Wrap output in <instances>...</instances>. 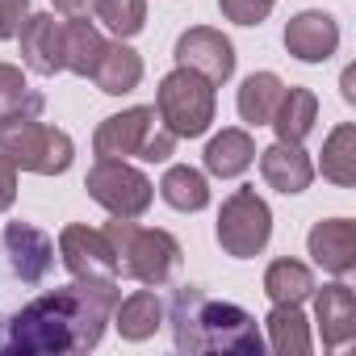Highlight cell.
<instances>
[{"label": "cell", "mask_w": 356, "mask_h": 356, "mask_svg": "<svg viewBox=\"0 0 356 356\" xmlns=\"http://www.w3.org/2000/svg\"><path fill=\"white\" fill-rule=\"evenodd\" d=\"M122 302L118 281H76L26 302L0 335V352L22 356H63L92 352Z\"/></svg>", "instance_id": "1"}, {"label": "cell", "mask_w": 356, "mask_h": 356, "mask_svg": "<svg viewBox=\"0 0 356 356\" xmlns=\"http://www.w3.org/2000/svg\"><path fill=\"white\" fill-rule=\"evenodd\" d=\"M172 323V343L176 352H227V356H260L264 352V335L260 323L235 306V302H218L197 285H181L172 293V306L163 314Z\"/></svg>", "instance_id": "2"}, {"label": "cell", "mask_w": 356, "mask_h": 356, "mask_svg": "<svg viewBox=\"0 0 356 356\" xmlns=\"http://www.w3.org/2000/svg\"><path fill=\"white\" fill-rule=\"evenodd\" d=\"M113 256H118V277H130L138 285H168L181 268V243L176 235L159 231V227H138L134 218H113L105 227Z\"/></svg>", "instance_id": "3"}, {"label": "cell", "mask_w": 356, "mask_h": 356, "mask_svg": "<svg viewBox=\"0 0 356 356\" xmlns=\"http://www.w3.org/2000/svg\"><path fill=\"white\" fill-rule=\"evenodd\" d=\"M0 151L22 172H38V176H63L76 159L72 134L59 126H47L30 113H13L0 122Z\"/></svg>", "instance_id": "4"}, {"label": "cell", "mask_w": 356, "mask_h": 356, "mask_svg": "<svg viewBox=\"0 0 356 356\" xmlns=\"http://www.w3.org/2000/svg\"><path fill=\"white\" fill-rule=\"evenodd\" d=\"M214 109H218V97H214V84L189 67H176L159 80L155 88V113H159V126L172 130L176 138H202L214 122Z\"/></svg>", "instance_id": "5"}, {"label": "cell", "mask_w": 356, "mask_h": 356, "mask_svg": "<svg viewBox=\"0 0 356 356\" xmlns=\"http://www.w3.org/2000/svg\"><path fill=\"white\" fill-rule=\"evenodd\" d=\"M218 248L231 256V260H252L268 248L273 239V210L268 202L256 193V189H235L222 210H218Z\"/></svg>", "instance_id": "6"}, {"label": "cell", "mask_w": 356, "mask_h": 356, "mask_svg": "<svg viewBox=\"0 0 356 356\" xmlns=\"http://www.w3.org/2000/svg\"><path fill=\"white\" fill-rule=\"evenodd\" d=\"M84 189L113 218H143L155 202V185L126 159H97L84 176Z\"/></svg>", "instance_id": "7"}, {"label": "cell", "mask_w": 356, "mask_h": 356, "mask_svg": "<svg viewBox=\"0 0 356 356\" xmlns=\"http://www.w3.org/2000/svg\"><path fill=\"white\" fill-rule=\"evenodd\" d=\"M59 260L76 281H118V256L105 231L72 222L59 231Z\"/></svg>", "instance_id": "8"}, {"label": "cell", "mask_w": 356, "mask_h": 356, "mask_svg": "<svg viewBox=\"0 0 356 356\" xmlns=\"http://www.w3.org/2000/svg\"><path fill=\"white\" fill-rule=\"evenodd\" d=\"M172 55H176V67H189V72L206 76L214 88L235 76V47H231V38H227L222 30H214V26H193V30H185L181 38H176V51H172Z\"/></svg>", "instance_id": "9"}, {"label": "cell", "mask_w": 356, "mask_h": 356, "mask_svg": "<svg viewBox=\"0 0 356 356\" xmlns=\"http://www.w3.org/2000/svg\"><path fill=\"white\" fill-rule=\"evenodd\" d=\"M159 126V113L155 105H134V109H122L113 118H105L92 134V151L97 159H138L147 138L155 134Z\"/></svg>", "instance_id": "10"}, {"label": "cell", "mask_w": 356, "mask_h": 356, "mask_svg": "<svg viewBox=\"0 0 356 356\" xmlns=\"http://www.w3.org/2000/svg\"><path fill=\"white\" fill-rule=\"evenodd\" d=\"M5 256H9V268L13 277H22L26 285H42L55 268V239L47 231H38L34 222H9L5 235Z\"/></svg>", "instance_id": "11"}, {"label": "cell", "mask_w": 356, "mask_h": 356, "mask_svg": "<svg viewBox=\"0 0 356 356\" xmlns=\"http://www.w3.org/2000/svg\"><path fill=\"white\" fill-rule=\"evenodd\" d=\"M285 51L302 63H327L339 51V26L323 9H302L285 26Z\"/></svg>", "instance_id": "12"}, {"label": "cell", "mask_w": 356, "mask_h": 356, "mask_svg": "<svg viewBox=\"0 0 356 356\" xmlns=\"http://www.w3.org/2000/svg\"><path fill=\"white\" fill-rule=\"evenodd\" d=\"M306 252L310 260L331 273V277H348L356 268V222L352 218H323L310 227L306 235Z\"/></svg>", "instance_id": "13"}, {"label": "cell", "mask_w": 356, "mask_h": 356, "mask_svg": "<svg viewBox=\"0 0 356 356\" xmlns=\"http://www.w3.org/2000/svg\"><path fill=\"white\" fill-rule=\"evenodd\" d=\"M17 38H22V63L34 76L63 72V22H55V13H30Z\"/></svg>", "instance_id": "14"}, {"label": "cell", "mask_w": 356, "mask_h": 356, "mask_svg": "<svg viewBox=\"0 0 356 356\" xmlns=\"http://www.w3.org/2000/svg\"><path fill=\"white\" fill-rule=\"evenodd\" d=\"M260 176H264V185L293 197V193H306L310 181H314V163L310 155L302 151V143H273L260 151Z\"/></svg>", "instance_id": "15"}, {"label": "cell", "mask_w": 356, "mask_h": 356, "mask_svg": "<svg viewBox=\"0 0 356 356\" xmlns=\"http://www.w3.org/2000/svg\"><path fill=\"white\" fill-rule=\"evenodd\" d=\"M314 318L323 331V348H343L356 335V293L343 281L331 285H314Z\"/></svg>", "instance_id": "16"}, {"label": "cell", "mask_w": 356, "mask_h": 356, "mask_svg": "<svg viewBox=\"0 0 356 356\" xmlns=\"http://www.w3.org/2000/svg\"><path fill=\"white\" fill-rule=\"evenodd\" d=\"M163 302H159V293L147 285V289H134L130 298H122L118 302V310H113V327H118V335L122 339H130V343H143V339H151L159 327H163Z\"/></svg>", "instance_id": "17"}, {"label": "cell", "mask_w": 356, "mask_h": 356, "mask_svg": "<svg viewBox=\"0 0 356 356\" xmlns=\"http://www.w3.org/2000/svg\"><path fill=\"white\" fill-rule=\"evenodd\" d=\"M105 97H122V92H134L138 88V80H143V55L138 51H130L122 38L118 42H105V51H101V63L92 67V76H88Z\"/></svg>", "instance_id": "18"}, {"label": "cell", "mask_w": 356, "mask_h": 356, "mask_svg": "<svg viewBox=\"0 0 356 356\" xmlns=\"http://www.w3.org/2000/svg\"><path fill=\"white\" fill-rule=\"evenodd\" d=\"M206 172L218 176V181H235V176H243L252 163H256V138L248 130H222L206 143Z\"/></svg>", "instance_id": "19"}, {"label": "cell", "mask_w": 356, "mask_h": 356, "mask_svg": "<svg viewBox=\"0 0 356 356\" xmlns=\"http://www.w3.org/2000/svg\"><path fill=\"white\" fill-rule=\"evenodd\" d=\"M314 122H318V97L310 88H302V84H289L281 92V105H277V113H273L268 126L277 130L281 143H306L310 130H314Z\"/></svg>", "instance_id": "20"}, {"label": "cell", "mask_w": 356, "mask_h": 356, "mask_svg": "<svg viewBox=\"0 0 356 356\" xmlns=\"http://www.w3.org/2000/svg\"><path fill=\"white\" fill-rule=\"evenodd\" d=\"M281 92H285V80L277 72H252L239 84V97H235L239 118L248 126H268L273 113H277V105H281Z\"/></svg>", "instance_id": "21"}, {"label": "cell", "mask_w": 356, "mask_h": 356, "mask_svg": "<svg viewBox=\"0 0 356 356\" xmlns=\"http://www.w3.org/2000/svg\"><path fill=\"white\" fill-rule=\"evenodd\" d=\"M159 197L181 214H197L210 206V181H206V172H197L189 163H172L159 181Z\"/></svg>", "instance_id": "22"}, {"label": "cell", "mask_w": 356, "mask_h": 356, "mask_svg": "<svg viewBox=\"0 0 356 356\" xmlns=\"http://www.w3.org/2000/svg\"><path fill=\"white\" fill-rule=\"evenodd\" d=\"M264 293H268L273 306H302V302L314 293V273H310V264L289 260V256L273 260L268 273H264Z\"/></svg>", "instance_id": "23"}, {"label": "cell", "mask_w": 356, "mask_h": 356, "mask_svg": "<svg viewBox=\"0 0 356 356\" xmlns=\"http://www.w3.org/2000/svg\"><path fill=\"white\" fill-rule=\"evenodd\" d=\"M264 327H268V343L277 356H310L314 339H310V323L302 306H273Z\"/></svg>", "instance_id": "24"}, {"label": "cell", "mask_w": 356, "mask_h": 356, "mask_svg": "<svg viewBox=\"0 0 356 356\" xmlns=\"http://www.w3.org/2000/svg\"><path fill=\"white\" fill-rule=\"evenodd\" d=\"M101 51H105V38L88 17L63 26V72H76V76L88 80L92 67L101 63Z\"/></svg>", "instance_id": "25"}, {"label": "cell", "mask_w": 356, "mask_h": 356, "mask_svg": "<svg viewBox=\"0 0 356 356\" xmlns=\"http://www.w3.org/2000/svg\"><path fill=\"white\" fill-rule=\"evenodd\" d=\"M323 176L331 185H339V189H352L356 185V126L352 122H339L331 134H327V143H323Z\"/></svg>", "instance_id": "26"}, {"label": "cell", "mask_w": 356, "mask_h": 356, "mask_svg": "<svg viewBox=\"0 0 356 356\" xmlns=\"http://www.w3.org/2000/svg\"><path fill=\"white\" fill-rule=\"evenodd\" d=\"M42 105H47V97L30 88V80H26L22 67L0 63V122L13 118V113H30V118H38Z\"/></svg>", "instance_id": "27"}, {"label": "cell", "mask_w": 356, "mask_h": 356, "mask_svg": "<svg viewBox=\"0 0 356 356\" xmlns=\"http://www.w3.org/2000/svg\"><path fill=\"white\" fill-rule=\"evenodd\" d=\"M92 13L101 17V26H105L113 38L130 42V38L143 34V26H147V0H97Z\"/></svg>", "instance_id": "28"}, {"label": "cell", "mask_w": 356, "mask_h": 356, "mask_svg": "<svg viewBox=\"0 0 356 356\" xmlns=\"http://www.w3.org/2000/svg\"><path fill=\"white\" fill-rule=\"evenodd\" d=\"M273 5H277V0H218L222 17L235 22V26H260L273 13Z\"/></svg>", "instance_id": "29"}, {"label": "cell", "mask_w": 356, "mask_h": 356, "mask_svg": "<svg viewBox=\"0 0 356 356\" xmlns=\"http://www.w3.org/2000/svg\"><path fill=\"white\" fill-rule=\"evenodd\" d=\"M26 17H30V0H0V42L17 38Z\"/></svg>", "instance_id": "30"}, {"label": "cell", "mask_w": 356, "mask_h": 356, "mask_svg": "<svg viewBox=\"0 0 356 356\" xmlns=\"http://www.w3.org/2000/svg\"><path fill=\"white\" fill-rule=\"evenodd\" d=\"M17 202V163L0 151V214Z\"/></svg>", "instance_id": "31"}, {"label": "cell", "mask_w": 356, "mask_h": 356, "mask_svg": "<svg viewBox=\"0 0 356 356\" xmlns=\"http://www.w3.org/2000/svg\"><path fill=\"white\" fill-rule=\"evenodd\" d=\"M51 5H55L59 17L80 22V17H92V5H97V0H51Z\"/></svg>", "instance_id": "32"}, {"label": "cell", "mask_w": 356, "mask_h": 356, "mask_svg": "<svg viewBox=\"0 0 356 356\" xmlns=\"http://www.w3.org/2000/svg\"><path fill=\"white\" fill-rule=\"evenodd\" d=\"M352 84H356V76H352V72H343V101H348V105L356 101V88H352Z\"/></svg>", "instance_id": "33"}]
</instances>
